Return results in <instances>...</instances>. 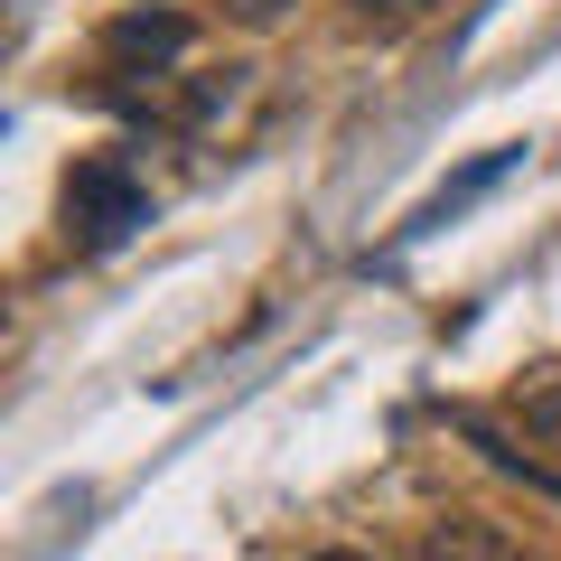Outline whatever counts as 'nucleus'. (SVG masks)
Here are the masks:
<instances>
[{
    "instance_id": "1",
    "label": "nucleus",
    "mask_w": 561,
    "mask_h": 561,
    "mask_svg": "<svg viewBox=\"0 0 561 561\" xmlns=\"http://www.w3.org/2000/svg\"><path fill=\"white\" fill-rule=\"evenodd\" d=\"M140 225H150V187H140L131 160H76V179H66V234L84 243V253H113V243H131Z\"/></svg>"
},
{
    "instance_id": "2",
    "label": "nucleus",
    "mask_w": 561,
    "mask_h": 561,
    "mask_svg": "<svg viewBox=\"0 0 561 561\" xmlns=\"http://www.w3.org/2000/svg\"><path fill=\"white\" fill-rule=\"evenodd\" d=\"M187 47H197V20H187V10H122V20L103 28V57H113L122 76H160Z\"/></svg>"
},
{
    "instance_id": "3",
    "label": "nucleus",
    "mask_w": 561,
    "mask_h": 561,
    "mask_svg": "<svg viewBox=\"0 0 561 561\" xmlns=\"http://www.w3.org/2000/svg\"><path fill=\"white\" fill-rule=\"evenodd\" d=\"M515 169H524V140H496L486 160H468L459 179H440V187H431V197H421V216L402 225V234H431V225H449V216H459V206H478L486 187H496V179H515Z\"/></svg>"
},
{
    "instance_id": "4",
    "label": "nucleus",
    "mask_w": 561,
    "mask_h": 561,
    "mask_svg": "<svg viewBox=\"0 0 561 561\" xmlns=\"http://www.w3.org/2000/svg\"><path fill=\"white\" fill-rule=\"evenodd\" d=\"M421 561H534V552L486 515H440V524H421Z\"/></svg>"
},
{
    "instance_id": "5",
    "label": "nucleus",
    "mask_w": 561,
    "mask_h": 561,
    "mask_svg": "<svg viewBox=\"0 0 561 561\" xmlns=\"http://www.w3.org/2000/svg\"><path fill=\"white\" fill-rule=\"evenodd\" d=\"M515 412H524V431H534V440H561V365L524 383V393H515Z\"/></svg>"
},
{
    "instance_id": "6",
    "label": "nucleus",
    "mask_w": 561,
    "mask_h": 561,
    "mask_svg": "<svg viewBox=\"0 0 561 561\" xmlns=\"http://www.w3.org/2000/svg\"><path fill=\"white\" fill-rule=\"evenodd\" d=\"M431 10H449V0H356V28H383L393 38V28H421Z\"/></svg>"
},
{
    "instance_id": "7",
    "label": "nucleus",
    "mask_w": 561,
    "mask_h": 561,
    "mask_svg": "<svg viewBox=\"0 0 561 561\" xmlns=\"http://www.w3.org/2000/svg\"><path fill=\"white\" fill-rule=\"evenodd\" d=\"M234 10H243L253 28H272V20H280V0H234Z\"/></svg>"
},
{
    "instance_id": "8",
    "label": "nucleus",
    "mask_w": 561,
    "mask_h": 561,
    "mask_svg": "<svg viewBox=\"0 0 561 561\" xmlns=\"http://www.w3.org/2000/svg\"><path fill=\"white\" fill-rule=\"evenodd\" d=\"M309 561H375V552H346V542H337V552H309Z\"/></svg>"
}]
</instances>
